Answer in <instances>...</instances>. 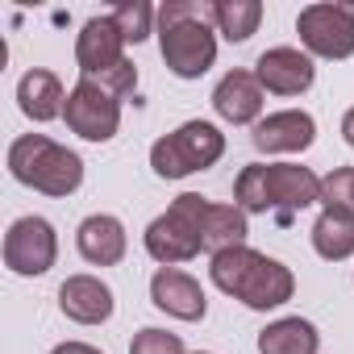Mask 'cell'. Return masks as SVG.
Wrapping results in <instances>:
<instances>
[{"mask_svg": "<svg viewBox=\"0 0 354 354\" xmlns=\"http://www.w3.org/2000/svg\"><path fill=\"white\" fill-rule=\"evenodd\" d=\"M63 121L84 142H113L117 129H121V100L113 92H104L96 80H84L80 75V84L67 92Z\"/></svg>", "mask_w": 354, "mask_h": 354, "instance_id": "52a82bcc", "label": "cell"}, {"mask_svg": "<svg viewBox=\"0 0 354 354\" xmlns=\"http://www.w3.org/2000/svg\"><path fill=\"white\" fill-rule=\"evenodd\" d=\"M104 92H113L117 100H125V96H133V88H138V67L125 59V63H117L113 71H104V75H92Z\"/></svg>", "mask_w": 354, "mask_h": 354, "instance_id": "d4e9b609", "label": "cell"}, {"mask_svg": "<svg viewBox=\"0 0 354 354\" xmlns=\"http://www.w3.org/2000/svg\"><path fill=\"white\" fill-rule=\"evenodd\" d=\"M321 205H346L354 209V167H333L321 180Z\"/></svg>", "mask_w": 354, "mask_h": 354, "instance_id": "cb8c5ba5", "label": "cell"}, {"mask_svg": "<svg viewBox=\"0 0 354 354\" xmlns=\"http://www.w3.org/2000/svg\"><path fill=\"white\" fill-rule=\"evenodd\" d=\"M201 213H205V196L196 192H184L175 196L167 213H158L142 242H146V254L162 267H175V263H192L201 250H205V234H201Z\"/></svg>", "mask_w": 354, "mask_h": 354, "instance_id": "5b68a950", "label": "cell"}, {"mask_svg": "<svg viewBox=\"0 0 354 354\" xmlns=\"http://www.w3.org/2000/svg\"><path fill=\"white\" fill-rule=\"evenodd\" d=\"M342 138H346V146H354V109H346V117H342Z\"/></svg>", "mask_w": 354, "mask_h": 354, "instance_id": "4316f807", "label": "cell"}, {"mask_svg": "<svg viewBox=\"0 0 354 354\" xmlns=\"http://www.w3.org/2000/svg\"><path fill=\"white\" fill-rule=\"evenodd\" d=\"M113 21H117V30H121V38L125 42H146L150 34H154V21H158V9L154 5H146V0H121V5L109 13Z\"/></svg>", "mask_w": 354, "mask_h": 354, "instance_id": "7402d4cb", "label": "cell"}, {"mask_svg": "<svg viewBox=\"0 0 354 354\" xmlns=\"http://www.w3.org/2000/svg\"><path fill=\"white\" fill-rule=\"evenodd\" d=\"M158 50L171 75L201 80L217 63V30H213V5L196 0H167L158 9Z\"/></svg>", "mask_w": 354, "mask_h": 354, "instance_id": "7a4b0ae2", "label": "cell"}, {"mask_svg": "<svg viewBox=\"0 0 354 354\" xmlns=\"http://www.w3.org/2000/svg\"><path fill=\"white\" fill-rule=\"evenodd\" d=\"M75 63H80V75H84V80L104 75V71H113L117 63H125V38H121L117 21H113L109 13L84 21V30L75 34Z\"/></svg>", "mask_w": 354, "mask_h": 354, "instance_id": "4fadbf2b", "label": "cell"}, {"mask_svg": "<svg viewBox=\"0 0 354 354\" xmlns=\"http://www.w3.org/2000/svg\"><path fill=\"white\" fill-rule=\"evenodd\" d=\"M59 259V234L46 217H17L5 234V267L13 275H46Z\"/></svg>", "mask_w": 354, "mask_h": 354, "instance_id": "9c48e42d", "label": "cell"}, {"mask_svg": "<svg viewBox=\"0 0 354 354\" xmlns=\"http://www.w3.org/2000/svg\"><path fill=\"white\" fill-rule=\"evenodd\" d=\"M209 275H213V283H217L225 296L242 300V304L254 308V313L279 308V304H288L292 292H296V275H292L279 259L259 254L254 246H230V250L213 254V259H209Z\"/></svg>", "mask_w": 354, "mask_h": 354, "instance_id": "3957f363", "label": "cell"}, {"mask_svg": "<svg viewBox=\"0 0 354 354\" xmlns=\"http://www.w3.org/2000/svg\"><path fill=\"white\" fill-rule=\"evenodd\" d=\"M250 142L259 154H300L317 142V121L304 109H279L254 125Z\"/></svg>", "mask_w": 354, "mask_h": 354, "instance_id": "7c38bea8", "label": "cell"}, {"mask_svg": "<svg viewBox=\"0 0 354 354\" xmlns=\"http://www.w3.org/2000/svg\"><path fill=\"white\" fill-rule=\"evenodd\" d=\"M263 21V5L259 0H217L213 5V26L221 38L230 42H246Z\"/></svg>", "mask_w": 354, "mask_h": 354, "instance_id": "44dd1931", "label": "cell"}, {"mask_svg": "<svg viewBox=\"0 0 354 354\" xmlns=\"http://www.w3.org/2000/svg\"><path fill=\"white\" fill-rule=\"evenodd\" d=\"M263 84L254 71H225L221 84L213 88V109L230 125H259L263 121Z\"/></svg>", "mask_w": 354, "mask_h": 354, "instance_id": "5bb4252c", "label": "cell"}, {"mask_svg": "<svg viewBox=\"0 0 354 354\" xmlns=\"http://www.w3.org/2000/svg\"><path fill=\"white\" fill-rule=\"evenodd\" d=\"M192 354H209V350H192Z\"/></svg>", "mask_w": 354, "mask_h": 354, "instance_id": "83f0119b", "label": "cell"}, {"mask_svg": "<svg viewBox=\"0 0 354 354\" xmlns=\"http://www.w3.org/2000/svg\"><path fill=\"white\" fill-rule=\"evenodd\" d=\"M125 246H129L125 225H121L113 213H92V217H84L80 230H75V250H80V259L92 263V267H117V263L125 259Z\"/></svg>", "mask_w": 354, "mask_h": 354, "instance_id": "2e32d148", "label": "cell"}, {"mask_svg": "<svg viewBox=\"0 0 354 354\" xmlns=\"http://www.w3.org/2000/svg\"><path fill=\"white\" fill-rule=\"evenodd\" d=\"M234 205L242 213H275L288 221L292 213L321 205V175L300 162H250L234 180Z\"/></svg>", "mask_w": 354, "mask_h": 354, "instance_id": "6da1fadb", "label": "cell"}, {"mask_svg": "<svg viewBox=\"0 0 354 354\" xmlns=\"http://www.w3.org/2000/svg\"><path fill=\"white\" fill-rule=\"evenodd\" d=\"M321 333L304 317H279L259 333V354H317Z\"/></svg>", "mask_w": 354, "mask_h": 354, "instance_id": "ffe728a7", "label": "cell"}, {"mask_svg": "<svg viewBox=\"0 0 354 354\" xmlns=\"http://www.w3.org/2000/svg\"><path fill=\"white\" fill-rule=\"evenodd\" d=\"M254 75H259L263 92H275V96H300V92L313 88L317 67H313V55H308V50H296V46H271V50L259 55Z\"/></svg>", "mask_w": 354, "mask_h": 354, "instance_id": "8fae6325", "label": "cell"}, {"mask_svg": "<svg viewBox=\"0 0 354 354\" xmlns=\"http://www.w3.org/2000/svg\"><path fill=\"white\" fill-rule=\"evenodd\" d=\"M313 250L325 263H342L354 254V209L346 205H325L321 217L313 221Z\"/></svg>", "mask_w": 354, "mask_h": 354, "instance_id": "ac0fdd59", "label": "cell"}, {"mask_svg": "<svg viewBox=\"0 0 354 354\" xmlns=\"http://www.w3.org/2000/svg\"><path fill=\"white\" fill-rule=\"evenodd\" d=\"M129 354H188V350H184V337H180V333L146 325V329H138V333H133Z\"/></svg>", "mask_w": 354, "mask_h": 354, "instance_id": "603a6c76", "label": "cell"}, {"mask_svg": "<svg viewBox=\"0 0 354 354\" xmlns=\"http://www.w3.org/2000/svg\"><path fill=\"white\" fill-rule=\"evenodd\" d=\"M201 234H205V250L209 254H221L230 246H246V213L238 205H217V201H205V213H201Z\"/></svg>", "mask_w": 354, "mask_h": 354, "instance_id": "d6986e66", "label": "cell"}, {"mask_svg": "<svg viewBox=\"0 0 354 354\" xmlns=\"http://www.w3.org/2000/svg\"><path fill=\"white\" fill-rule=\"evenodd\" d=\"M9 171L13 180L42 192V196H71L84 184V158L46 133H21L9 146Z\"/></svg>", "mask_w": 354, "mask_h": 354, "instance_id": "277c9868", "label": "cell"}, {"mask_svg": "<svg viewBox=\"0 0 354 354\" xmlns=\"http://www.w3.org/2000/svg\"><path fill=\"white\" fill-rule=\"evenodd\" d=\"M225 154V133L213 121H184L175 133L150 146V167L158 180H184V175L209 171Z\"/></svg>", "mask_w": 354, "mask_h": 354, "instance_id": "8992f818", "label": "cell"}, {"mask_svg": "<svg viewBox=\"0 0 354 354\" xmlns=\"http://www.w3.org/2000/svg\"><path fill=\"white\" fill-rule=\"evenodd\" d=\"M50 354H104V350H96V346H88V342H59Z\"/></svg>", "mask_w": 354, "mask_h": 354, "instance_id": "484cf974", "label": "cell"}, {"mask_svg": "<svg viewBox=\"0 0 354 354\" xmlns=\"http://www.w3.org/2000/svg\"><path fill=\"white\" fill-rule=\"evenodd\" d=\"M17 104H21V113L30 117V121H55V117H63V109H67V92H63V80L55 75V71H46V67H34V71H26L21 75V84H17Z\"/></svg>", "mask_w": 354, "mask_h": 354, "instance_id": "e0dca14e", "label": "cell"}, {"mask_svg": "<svg viewBox=\"0 0 354 354\" xmlns=\"http://www.w3.org/2000/svg\"><path fill=\"white\" fill-rule=\"evenodd\" d=\"M150 300H154L158 313H167L175 321H205V313H209V296H205L201 279L180 271V267H158L154 271Z\"/></svg>", "mask_w": 354, "mask_h": 354, "instance_id": "30bf717a", "label": "cell"}, {"mask_svg": "<svg viewBox=\"0 0 354 354\" xmlns=\"http://www.w3.org/2000/svg\"><path fill=\"white\" fill-rule=\"evenodd\" d=\"M296 34L317 59H350L354 55V9L350 5H308L296 17Z\"/></svg>", "mask_w": 354, "mask_h": 354, "instance_id": "ba28073f", "label": "cell"}, {"mask_svg": "<svg viewBox=\"0 0 354 354\" xmlns=\"http://www.w3.org/2000/svg\"><path fill=\"white\" fill-rule=\"evenodd\" d=\"M59 308L67 321L75 325H104L117 308L113 300V288L96 275H67L63 288H59Z\"/></svg>", "mask_w": 354, "mask_h": 354, "instance_id": "9a60e30c", "label": "cell"}]
</instances>
